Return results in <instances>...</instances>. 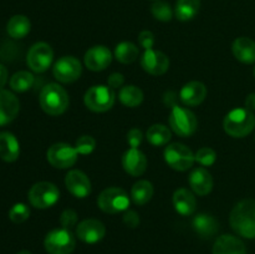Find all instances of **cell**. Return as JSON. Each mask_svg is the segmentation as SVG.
Segmentation results:
<instances>
[{
	"label": "cell",
	"mask_w": 255,
	"mask_h": 254,
	"mask_svg": "<svg viewBox=\"0 0 255 254\" xmlns=\"http://www.w3.org/2000/svg\"><path fill=\"white\" fill-rule=\"evenodd\" d=\"M229 223L232 229L247 239L255 238V201L243 199L232 209Z\"/></svg>",
	"instance_id": "1"
},
{
	"label": "cell",
	"mask_w": 255,
	"mask_h": 254,
	"mask_svg": "<svg viewBox=\"0 0 255 254\" xmlns=\"http://www.w3.org/2000/svg\"><path fill=\"white\" fill-rule=\"evenodd\" d=\"M40 106L51 116H59L67 110L70 104L69 95L59 84H49L40 92Z\"/></svg>",
	"instance_id": "2"
},
{
	"label": "cell",
	"mask_w": 255,
	"mask_h": 254,
	"mask_svg": "<svg viewBox=\"0 0 255 254\" xmlns=\"http://www.w3.org/2000/svg\"><path fill=\"white\" fill-rule=\"evenodd\" d=\"M223 127L229 136L242 138L255 128V116L247 109L232 110L224 119Z\"/></svg>",
	"instance_id": "3"
},
{
	"label": "cell",
	"mask_w": 255,
	"mask_h": 254,
	"mask_svg": "<svg viewBox=\"0 0 255 254\" xmlns=\"http://www.w3.org/2000/svg\"><path fill=\"white\" fill-rule=\"evenodd\" d=\"M116 101L115 91L110 86L96 85L90 87L84 96V102L94 112H106L112 109Z\"/></svg>",
	"instance_id": "4"
},
{
	"label": "cell",
	"mask_w": 255,
	"mask_h": 254,
	"mask_svg": "<svg viewBox=\"0 0 255 254\" xmlns=\"http://www.w3.org/2000/svg\"><path fill=\"white\" fill-rule=\"evenodd\" d=\"M97 204L105 213H121L128 209L129 197L125 189L119 188V187H110L101 192L97 198Z\"/></svg>",
	"instance_id": "5"
},
{
	"label": "cell",
	"mask_w": 255,
	"mask_h": 254,
	"mask_svg": "<svg viewBox=\"0 0 255 254\" xmlns=\"http://www.w3.org/2000/svg\"><path fill=\"white\" fill-rule=\"evenodd\" d=\"M44 247L49 254H71L76 247V239L70 229H52L45 237Z\"/></svg>",
	"instance_id": "6"
},
{
	"label": "cell",
	"mask_w": 255,
	"mask_h": 254,
	"mask_svg": "<svg viewBox=\"0 0 255 254\" xmlns=\"http://www.w3.org/2000/svg\"><path fill=\"white\" fill-rule=\"evenodd\" d=\"M164 161L171 168L184 172L192 168L196 162V157L191 148L183 143H171L164 148Z\"/></svg>",
	"instance_id": "7"
},
{
	"label": "cell",
	"mask_w": 255,
	"mask_h": 254,
	"mask_svg": "<svg viewBox=\"0 0 255 254\" xmlns=\"http://www.w3.org/2000/svg\"><path fill=\"white\" fill-rule=\"evenodd\" d=\"M169 127L179 137H189L197 131L198 121L191 110L174 106L169 115Z\"/></svg>",
	"instance_id": "8"
},
{
	"label": "cell",
	"mask_w": 255,
	"mask_h": 254,
	"mask_svg": "<svg viewBox=\"0 0 255 254\" xmlns=\"http://www.w3.org/2000/svg\"><path fill=\"white\" fill-rule=\"evenodd\" d=\"M29 202L37 209H46L56 204L60 198V191L51 182H39L30 188Z\"/></svg>",
	"instance_id": "9"
},
{
	"label": "cell",
	"mask_w": 255,
	"mask_h": 254,
	"mask_svg": "<svg viewBox=\"0 0 255 254\" xmlns=\"http://www.w3.org/2000/svg\"><path fill=\"white\" fill-rule=\"evenodd\" d=\"M77 157H79V153H77L76 148L64 143V142H59V143H54L52 146H50L46 153L49 163L55 168L61 169L74 166L77 161Z\"/></svg>",
	"instance_id": "10"
},
{
	"label": "cell",
	"mask_w": 255,
	"mask_h": 254,
	"mask_svg": "<svg viewBox=\"0 0 255 254\" xmlns=\"http://www.w3.org/2000/svg\"><path fill=\"white\" fill-rule=\"evenodd\" d=\"M54 51L46 42H36L30 47L27 52L26 62L30 69L35 72H45L52 64Z\"/></svg>",
	"instance_id": "11"
},
{
	"label": "cell",
	"mask_w": 255,
	"mask_h": 254,
	"mask_svg": "<svg viewBox=\"0 0 255 254\" xmlns=\"http://www.w3.org/2000/svg\"><path fill=\"white\" fill-rule=\"evenodd\" d=\"M81 62L75 56H62L52 67L54 77L61 84H71L81 76Z\"/></svg>",
	"instance_id": "12"
},
{
	"label": "cell",
	"mask_w": 255,
	"mask_h": 254,
	"mask_svg": "<svg viewBox=\"0 0 255 254\" xmlns=\"http://www.w3.org/2000/svg\"><path fill=\"white\" fill-rule=\"evenodd\" d=\"M106 234V227L99 219L89 218L80 222L76 227V237L87 244H95Z\"/></svg>",
	"instance_id": "13"
},
{
	"label": "cell",
	"mask_w": 255,
	"mask_h": 254,
	"mask_svg": "<svg viewBox=\"0 0 255 254\" xmlns=\"http://www.w3.org/2000/svg\"><path fill=\"white\" fill-rule=\"evenodd\" d=\"M142 69L149 75H163L169 67V59L166 54L157 50H144L141 57Z\"/></svg>",
	"instance_id": "14"
},
{
	"label": "cell",
	"mask_w": 255,
	"mask_h": 254,
	"mask_svg": "<svg viewBox=\"0 0 255 254\" xmlns=\"http://www.w3.org/2000/svg\"><path fill=\"white\" fill-rule=\"evenodd\" d=\"M112 61V52L104 45H96L86 51L84 56L85 66L91 71H102Z\"/></svg>",
	"instance_id": "15"
},
{
	"label": "cell",
	"mask_w": 255,
	"mask_h": 254,
	"mask_svg": "<svg viewBox=\"0 0 255 254\" xmlns=\"http://www.w3.org/2000/svg\"><path fill=\"white\" fill-rule=\"evenodd\" d=\"M65 186L67 191L76 198H86L91 193L90 178L79 169H71L65 177Z\"/></svg>",
	"instance_id": "16"
},
{
	"label": "cell",
	"mask_w": 255,
	"mask_h": 254,
	"mask_svg": "<svg viewBox=\"0 0 255 254\" xmlns=\"http://www.w3.org/2000/svg\"><path fill=\"white\" fill-rule=\"evenodd\" d=\"M122 166L131 176H142L147 169V158L138 148H129L122 156Z\"/></svg>",
	"instance_id": "17"
},
{
	"label": "cell",
	"mask_w": 255,
	"mask_h": 254,
	"mask_svg": "<svg viewBox=\"0 0 255 254\" xmlns=\"http://www.w3.org/2000/svg\"><path fill=\"white\" fill-rule=\"evenodd\" d=\"M20 104L17 97L7 90L0 89V126L10 124L17 116Z\"/></svg>",
	"instance_id": "18"
},
{
	"label": "cell",
	"mask_w": 255,
	"mask_h": 254,
	"mask_svg": "<svg viewBox=\"0 0 255 254\" xmlns=\"http://www.w3.org/2000/svg\"><path fill=\"white\" fill-rule=\"evenodd\" d=\"M189 186L192 191L198 196H207L213 189V178L208 169L204 167H197L189 174Z\"/></svg>",
	"instance_id": "19"
},
{
	"label": "cell",
	"mask_w": 255,
	"mask_h": 254,
	"mask_svg": "<svg viewBox=\"0 0 255 254\" xmlns=\"http://www.w3.org/2000/svg\"><path fill=\"white\" fill-rule=\"evenodd\" d=\"M207 96V87L201 81H191L182 87L179 92L182 102L187 106H198Z\"/></svg>",
	"instance_id": "20"
},
{
	"label": "cell",
	"mask_w": 255,
	"mask_h": 254,
	"mask_svg": "<svg viewBox=\"0 0 255 254\" xmlns=\"http://www.w3.org/2000/svg\"><path fill=\"white\" fill-rule=\"evenodd\" d=\"M213 254H247L243 242L232 234L218 237L213 246Z\"/></svg>",
	"instance_id": "21"
},
{
	"label": "cell",
	"mask_w": 255,
	"mask_h": 254,
	"mask_svg": "<svg viewBox=\"0 0 255 254\" xmlns=\"http://www.w3.org/2000/svg\"><path fill=\"white\" fill-rule=\"evenodd\" d=\"M173 207L181 216H191L196 212L197 201L194 194L187 188H179L173 193Z\"/></svg>",
	"instance_id": "22"
},
{
	"label": "cell",
	"mask_w": 255,
	"mask_h": 254,
	"mask_svg": "<svg viewBox=\"0 0 255 254\" xmlns=\"http://www.w3.org/2000/svg\"><path fill=\"white\" fill-rule=\"evenodd\" d=\"M232 51L236 59L243 64L255 62V41L249 37L242 36L234 40L232 45Z\"/></svg>",
	"instance_id": "23"
},
{
	"label": "cell",
	"mask_w": 255,
	"mask_h": 254,
	"mask_svg": "<svg viewBox=\"0 0 255 254\" xmlns=\"http://www.w3.org/2000/svg\"><path fill=\"white\" fill-rule=\"evenodd\" d=\"M192 226H193L194 232L202 238H211L219 229L218 221L208 213H201L194 217Z\"/></svg>",
	"instance_id": "24"
},
{
	"label": "cell",
	"mask_w": 255,
	"mask_h": 254,
	"mask_svg": "<svg viewBox=\"0 0 255 254\" xmlns=\"http://www.w3.org/2000/svg\"><path fill=\"white\" fill-rule=\"evenodd\" d=\"M20 154V144L10 132H0V158L5 162L16 161Z\"/></svg>",
	"instance_id": "25"
},
{
	"label": "cell",
	"mask_w": 255,
	"mask_h": 254,
	"mask_svg": "<svg viewBox=\"0 0 255 254\" xmlns=\"http://www.w3.org/2000/svg\"><path fill=\"white\" fill-rule=\"evenodd\" d=\"M30 29H31V22H30L29 17H26L25 15H14L12 17H10L6 25L7 34L14 39L25 37L30 32Z\"/></svg>",
	"instance_id": "26"
},
{
	"label": "cell",
	"mask_w": 255,
	"mask_h": 254,
	"mask_svg": "<svg viewBox=\"0 0 255 254\" xmlns=\"http://www.w3.org/2000/svg\"><path fill=\"white\" fill-rule=\"evenodd\" d=\"M153 186L149 181L141 179L133 184L131 189V198L137 206H144L153 197Z\"/></svg>",
	"instance_id": "27"
},
{
	"label": "cell",
	"mask_w": 255,
	"mask_h": 254,
	"mask_svg": "<svg viewBox=\"0 0 255 254\" xmlns=\"http://www.w3.org/2000/svg\"><path fill=\"white\" fill-rule=\"evenodd\" d=\"M147 141L152 144V146L161 147L166 146L172 138V132L171 129L167 126L162 124H156L152 125L148 128L146 133Z\"/></svg>",
	"instance_id": "28"
},
{
	"label": "cell",
	"mask_w": 255,
	"mask_h": 254,
	"mask_svg": "<svg viewBox=\"0 0 255 254\" xmlns=\"http://www.w3.org/2000/svg\"><path fill=\"white\" fill-rule=\"evenodd\" d=\"M201 0H177L174 14L181 21H189L199 11Z\"/></svg>",
	"instance_id": "29"
},
{
	"label": "cell",
	"mask_w": 255,
	"mask_h": 254,
	"mask_svg": "<svg viewBox=\"0 0 255 254\" xmlns=\"http://www.w3.org/2000/svg\"><path fill=\"white\" fill-rule=\"evenodd\" d=\"M119 99L127 107H137L143 101V92L134 85H128L120 89Z\"/></svg>",
	"instance_id": "30"
},
{
	"label": "cell",
	"mask_w": 255,
	"mask_h": 254,
	"mask_svg": "<svg viewBox=\"0 0 255 254\" xmlns=\"http://www.w3.org/2000/svg\"><path fill=\"white\" fill-rule=\"evenodd\" d=\"M139 55V50L133 42L122 41L115 49V57L122 64H132Z\"/></svg>",
	"instance_id": "31"
},
{
	"label": "cell",
	"mask_w": 255,
	"mask_h": 254,
	"mask_svg": "<svg viewBox=\"0 0 255 254\" xmlns=\"http://www.w3.org/2000/svg\"><path fill=\"white\" fill-rule=\"evenodd\" d=\"M34 84V76L29 71H17L10 79V87L16 92H25Z\"/></svg>",
	"instance_id": "32"
},
{
	"label": "cell",
	"mask_w": 255,
	"mask_h": 254,
	"mask_svg": "<svg viewBox=\"0 0 255 254\" xmlns=\"http://www.w3.org/2000/svg\"><path fill=\"white\" fill-rule=\"evenodd\" d=\"M151 12L154 16V19L163 22L169 21L173 17V10H172L171 5L166 1H159V0H157L156 2L152 4Z\"/></svg>",
	"instance_id": "33"
},
{
	"label": "cell",
	"mask_w": 255,
	"mask_h": 254,
	"mask_svg": "<svg viewBox=\"0 0 255 254\" xmlns=\"http://www.w3.org/2000/svg\"><path fill=\"white\" fill-rule=\"evenodd\" d=\"M30 216V209L26 204L16 203L11 207L9 212V218L12 223L20 224L26 221Z\"/></svg>",
	"instance_id": "34"
},
{
	"label": "cell",
	"mask_w": 255,
	"mask_h": 254,
	"mask_svg": "<svg viewBox=\"0 0 255 254\" xmlns=\"http://www.w3.org/2000/svg\"><path fill=\"white\" fill-rule=\"evenodd\" d=\"M194 157H196V161L199 164H202L204 167H209L212 164H214V162H216L217 153L211 147H202V148H199L197 151Z\"/></svg>",
	"instance_id": "35"
},
{
	"label": "cell",
	"mask_w": 255,
	"mask_h": 254,
	"mask_svg": "<svg viewBox=\"0 0 255 254\" xmlns=\"http://www.w3.org/2000/svg\"><path fill=\"white\" fill-rule=\"evenodd\" d=\"M96 147V141L92 136H85L79 137L76 139V143H75V148H76L77 153L79 154H90L92 153V151Z\"/></svg>",
	"instance_id": "36"
},
{
	"label": "cell",
	"mask_w": 255,
	"mask_h": 254,
	"mask_svg": "<svg viewBox=\"0 0 255 254\" xmlns=\"http://www.w3.org/2000/svg\"><path fill=\"white\" fill-rule=\"evenodd\" d=\"M77 223V213L74 209H65L60 216V224L62 228L71 229Z\"/></svg>",
	"instance_id": "37"
},
{
	"label": "cell",
	"mask_w": 255,
	"mask_h": 254,
	"mask_svg": "<svg viewBox=\"0 0 255 254\" xmlns=\"http://www.w3.org/2000/svg\"><path fill=\"white\" fill-rule=\"evenodd\" d=\"M142 139H143V133L139 128L134 127V128H131L127 133V142L131 146V148H137V147L141 144Z\"/></svg>",
	"instance_id": "38"
},
{
	"label": "cell",
	"mask_w": 255,
	"mask_h": 254,
	"mask_svg": "<svg viewBox=\"0 0 255 254\" xmlns=\"http://www.w3.org/2000/svg\"><path fill=\"white\" fill-rule=\"evenodd\" d=\"M138 42L144 50H151L154 45V35L148 30H143L138 35Z\"/></svg>",
	"instance_id": "39"
},
{
	"label": "cell",
	"mask_w": 255,
	"mask_h": 254,
	"mask_svg": "<svg viewBox=\"0 0 255 254\" xmlns=\"http://www.w3.org/2000/svg\"><path fill=\"white\" fill-rule=\"evenodd\" d=\"M124 223L126 224L128 228H136L139 224V216L137 212L128 211L127 209L124 214Z\"/></svg>",
	"instance_id": "40"
},
{
	"label": "cell",
	"mask_w": 255,
	"mask_h": 254,
	"mask_svg": "<svg viewBox=\"0 0 255 254\" xmlns=\"http://www.w3.org/2000/svg\"><path fill=\"white\" fill-rule=\"evenodd\" d=\"M124 75L120 74V72H114V74L110 75L109 79H107V86L111 87L112 90L122 89V87H124Z\"/></svg>",
	"instance_id": "41"
},
{
	"label": "cell",
	"mask_w": 255,
	"mask_h": 254,
	"mask_svg": "<svg viewBox=\"0 0 255 254\" xmlns=\"http://www.w3.org/2000/svg\"><path fill=\"white\" fill-rule=\"evenodd\" d=\"M246 109L253 112L255 110V94H249L246 99Z\"/></svg>",
	"instance_id": "42"
},
{
	"label": "cell",
	"mask_w": 255,
	"mask_h": 254,
	"mask_svg": "<svg viewBox=\"0 0 255 254\" xmlns=\"http://www.w3.org/2000/svg\"><path fill=\"white\" fill-rule=\"evenodd\" d=\"M7 80V70L4 65L0 64V89L4 87V85L6 84Z\"/></svg>",
	"instance_id": "43"
},
{
	"label": "cell",
	"mask_w": 255,
	"mask_h": 254,
	"mask_svg": "<svg viewBox=\"0 0 255 254\" xmlns=\"http://www.w3.org/2000/svg\"><path fill=\"white\" fill-rule=\"evenodd\" d=\"M17 254H31V252H29V251H21V252H19V253Z\"/></svg>",
	"instance_id": "44"
},
{
	"label": "cell",
	"mask_w": 255,
	"mask_h": 254,
	"mask_svg": "<svg viewBox=\"0 0 255 254\" xmlns=\"http://www.w3.org/2000/svg\"><path fill=\"white\" fill-rule=\"evenodd\" d=\"M253 72H254V77H255V66H254V71Z\"/></svg>",
	"instance_id": "45"
}]
</instances>
